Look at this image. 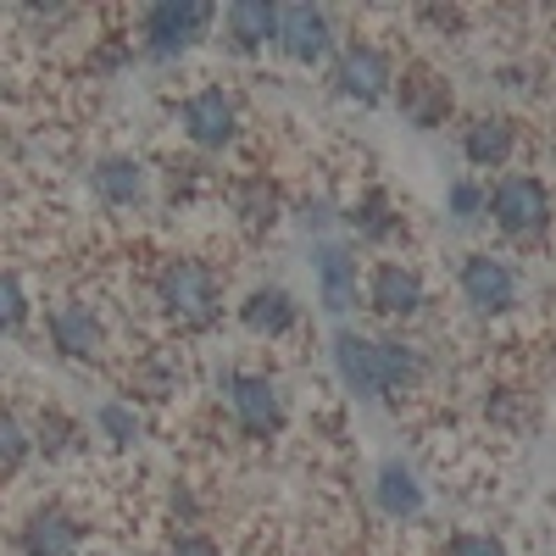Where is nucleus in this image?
I'll return each instance as SVG.
<instances>
[{
  "label": "nucleus",
  "mask_w": 556,
  "mask_h": 556,
  "mask_svg": "<svg viewBox=\"0 0 556 556\" xmlns=\"http://www.w3.org/2000/svg\"><path fill=\"white\" fill-rule=\"evenodd\" d=\"M156 301H162V312L178 323V329H190V334L212 329L217 312H223L217 278H212V267L195 262V256H173V262L162 267V278H156Z\"/></svg>",
  "instance_id": "nucleus-1"
},
{
  "label": "nucleus",
  "mask_w": 556,
  "mask_h": 556,
  "mask_svg": "<svg viewBox=\"0 0 556 556\" xmlns=\"http://www.w3.org/2000/svg\"><path fill=\"white\" fill-rule=\"evenodd\" d=\"M484 206H490L501 235H513V240H534V235H545V223H551V195H545V184L529 178V173L501 178Z\"/></svg>",
  "instance_id": "nucleus-2"
},
{
  "label": "nucleus",
  "mask_w": 556,
  "mask_h": 556,
  "mask_svg": "<svg viewBox=\"0 0 556 556\" xmlns=\"http://www.w3.org/2000/svg\"><path fill=\"white\" fill-rule=\"evenodd\" d=\"M206 23H212L206 0H178V7H151L146 17H139V34H146V51L156 62H173L206 34Z\"/></svg>",
  "instance_id": "nucleus-3"
},
{
  "label": "nucleus",
  "mask_w": 556,
  "mask_h": 556,
  "mask_svg": "<svg viewBox=\"0 0 556 556\" xmlns=\"http://www.w3.org/2000/svg\"><path fill=\"white\" fill-rule=\"evenodd\" d=\"M178 123H184V134H190L201 151H223L228 139L240 134V112H235V101H228L217 84L195 89V96L178 106Z\"/></svg>",
  "instance_id": "nucleus-4"
},
{
  "label": "nucleus",
  "mask_w": 556,
  "mask_h": 556,
  "mask_svg": "<svg viewBox=\"0 0 556 556\" xmlns=\"http://www.w3.org/2000/svg\"><path fill=\"white\" fill-rule=\"evenodd\" d=\"M278 51H285L290 62L312 67L334 51V28H329V12L317 7H278Z\"/></svg>",
  "instance_id": "nucleus-5"
},
{
  "label": "nucleus",
  "mask_w": 556,
  "mask_h": 556,
  "mask_svg": "<svg viewBox=\"0 0 556 556\" xmlns=\"http://www.w3.org/2000/svg\"><path fill=\"white\" fill-rule=\"evenodd\" d=\"M462 301H468L473 312H484V317L506 312V306L518 301L513 267H506L501 256H490V251H473L468 262H462Z\"/></svg>",
  "instance_id": "nucleus-6"
},
{
  "label": "nucleus",
  "mask_w": 556,
  "mask_h": 556,
  "mask_svg": "<svg viewBox=\"0 0 556 556\" xmlns=\"http://www.w3.org/2000/svg\"><path fill=\"white\" fill-rule=\"evenodd\" d=\"M223 395L235 406L245 434H273L285 424V395H278L262 374H223Z\"/></svg>",
  "instance_id": "nucleus-7"
},
{
  "label": "nucleus",
  "mask_w": 556,
  "mask_h": 556,
  "mask_svg": "<svg viewBox=\"0 0 556 556\" xmlns=\"http://www.w3.org/2000/svg\"><path fill=\"white\" fill-rule=\"evenodd\" d=\"M45 329H51V345L73 362H96L101 345H106V329H101V317L89 312L84 301H62L51 306V317H45Z\"/></svg>",
  "instance_id": "nucleus-8"
},
{
  "label": "nucleus",
  "mask_w": 556,
  "mask_h": 556,
  "mask_svg": "<svg viewBox=\"0 0 556 556\" xmlns=\"http://www.w3.org/2000/svg\"><path fill=\"white\" fill-rule=\"evenodd\" d=\"M390 56L384 51H374V45H356V51H345V62H340V73H334V84H340V96L345 101H356V106H379L384 96H390Z\"/></svg>",
  "instance_id": "nucleus-9"
},
{
  "label": "nucleus",
  "mask_w": 556,
  "mask_h": 556,
  "mask_svg": "<svg viewBox=\"0 0 556 556\" xmlns=\"http://www.w3.org/2000/svg\"><path fill=\"white\" fill-rule=\"evenodd\" d=\"M334 367H340V379L351 395H384L379 384V345L374 340H362V334H334Z\"/></svg>",
  "instance_id": "nucleus-10"
},
{
  "label": "nucleus",
  "mask_w": 556,
  "mask_h": 556,
  "mask_svg": "<svg viewBox=\"0 0 556 556\" xmlns=\"http://www.w3.org/2000/svg\"><path fill=\"white\" fill-rule=\"evenodd\" d=\"M78 518H67L62 506H45L23 529V556H78Z\"/></svg>",
  "instance_id": "nucleus-11"
},
{
  "label": "nucleus",
  "mask_w": 556,
  "mask_h": 556,
  "mask_svg": "<svg viewBox=\"0 0 556 556\" xmlns=\"http://www.w3.org/2000/svg\"><path fill=\"white\" fill-rule=\"evenodd\" d=\"M367 295H374V306L384 317H412L417 306H424V278H417L412 267H401V262H384L374 273V285H367Z\"/></svg>",
  "instance_id": "nucleus-12"
},
{
  "label": "nucleus",
  "mask_w": 556,
  "mask_h": 556,
  "mask_svg": "<svg viewBox=\"0 0 556 556\" xmlns=\"http://www.w3.org/2000/svg\"><path fill=\"white\" fill-rule=\"evenodd\" d=\"M240 323H245L251 334H267V340L290 334V329H295V301H290V290H278V285L251 290L245 306H240Z\"/></svg>",
  "instance_id": "nucleus-13"
},
{
  "label": "nucleus",
  "mask_w": 556,
  "mask_h": 556,
  "mask_svg": "<svg viewBox=\"0 0 556 556\" xmlns=\"http://www.w3.org/2000/svg\"><path fill=\"white\" fill-rule=\"evenodd\" d=\"M401 112H406L417 128H440L445 112H451V89H445V78H434V73H412V78H401Z\"/></svg>",
  "instance_id": "nucleus-14"
},
{
  "label": "nucleus",
  "mask_w": 556,
  "mask_h": 556,
  "mask_svg": "<svg viewBox=\"0 0 556 556\" xmlns=\"http://www.w3.org/2000/svg\"><path fill=\"white\" fill-rule=\"evenodd\" d=\"M317 285H323V306L345 312L356 301V256L345 245H323L317 251Z\"/></svg>",
  "instance_id": "nucleus-15"
},
{
  "label": "nucleus",
  "mask_w": 556,
  "mask_h": 556,
  "mask_svg": "<svg viewBox=\"0 0 556 556\" xmlns=\"http://www.w3.org/2000/svg\"><path fill=\"white\" fill-rule=\"evenodd\" d=\"M89 184H96V195L106 206H134L139 195H146V167H139L134 156H106L96 173H89Z\"/></svg>",
  "instance_id": "nucleus-16"
},
{
  "label": "nucleus",
  "mask_w": 556,
  "mask_h": 556,
  "mask_svg": "<svg viewBox=\"0 0 556 556\" xmlns=\"http://www.w3.org/2000/svg\"><path fill=\"white\" fill-rule=\"evenodd\" d=\"M228 23V39L240 45V51H256V45H267L278 34V7H267V0H235V7L223 12Z\"/></svg>",
  "instance_id": "nucleus-17"
},
{
  "label": "nucleus",
  "mask_w": 556,
  "mask_h": 556,
  "mask_svg": "<svg viewBox=\"0 0 556 556\" xmlns=\"http://www.w3.org/2000/svg\"><path fill=\"white\" fill-rule=\"evenodd\" d=\"M462 156H468L473 167H501L506 156H513V123L506 117L468 123V134H462Z\"/></svg>",
  "instance_id": "nucleus-18"
},
{
  "label": "nucleus",
  "mask_w": 556,
  "mask_h": 556,
  "mask_svg": "<svg viewBox=\"0 0 556 556\" xmlns=\"http://www.w3.org/2000/svg\"><path fill=\"white\" fill-rule=\"evenodd\" d=\"M379 345V384H384V395H401V390H412L417 379H424V356H417L412 345H401V340H374Z\"/></svg>",
  "instance_id": "nucleus-19"
},
{
  "label": "nucleus",
  "mask_w": 556,
  "mask_h": 556,
  "mask_svg": "<svg viewBox=\"0 0 556 556\" xmlns=\"http://www.w3.org/2000/svg\"><path fill=\"white\" fill-rule=\"evenodd\" d=\"M379 506L390 518H412V513H424V490H417V479L406 473V468H390L379 473Z\"/></svg>",
  "instance_id": "nucleus-20"
},
{
  "label": "nucleus",
  "mask_w": 556,
  "mask_h": 556,
  "mask_svg": "<svg viewBox=\"0 0 556 556\" xmlns=\"http://www.w3.org/2000/svg\"><path fill=\"white\" fill-rule=\"evenodd\" d=\"M278 206H285V201H278V190H273L267 178H251L245 190H240V217H245V228H273V223H278Z\"/></svg>",
  "instance_id": "nucleus-21"
},
{
  "label": "nucleus",
  "mask_w": 556,
  "mask_h": 556,
  "mask_svg": "<svg viewBox=\"0 0 556 556\" xmlns=\"http://www.w3.org/2000/svg\"><path fill=\"white\" fill-rule=\"evenodd\" d=\"M96 429L112 440V445H134L139 440V412L128 401H101L96 406Z\"/></svg>",
  "instance_id": "nucleus-22"
},
{
  "label": "nucleus",
  "mask_w": 556,
  "mask_h": 556,
  "mask_svg": "<svg viewBox=\"0 0 556 556\" xmlns=\"http://www.w3.org/2000/svg\"><path fill=\"white\" fill-rule=\"evenodd\" d=\"M345 223L356 228V235H367V240H390V235H395V217H390L384 195H367L362 206H351V212H345Z\"/></svg>",
  "instance_id": "nucleus-23"
},
{
  "label": "nucleus",
  "mask_w": 556,
  "mask_h": 556,
  "mask_svg": "<svg viewBox=\"0 0 556 556\" xmlns=\"http://www.w3.org/2000/svg\"><path fill=\"white\" fill-rule=\"evenodd\" d=\"M28 445H34V434L17 424L12 412H0V473H17L28 462Z\"/></svg>",
  "instance_id": "nucleus-24"
},
{
  "label": "nucleus",
  "mask_w": 556,
  "mask_h": 556,
  "mask_svg": "<svg viewBox=\"0 0 556 556\" xmlns=\"http://www.w3.org/2000/svg\"><path fill=\"white\" fill-rule=\"evenodd\" d=\"M23 317H28V295L12 273H0V334H17L23 329Z\"/></svg>",
  "instance_id": "nucleus-25"
},
{
  "label": "nucleus",
  "mask_w": 556,
  "mask_h": 556,
  "mask_svg": "<svg viewBox=\"0 0 556 556\" xmlns=\"http://www.w3.org/2000/svg\"><path fill=\"white\" fill-rule=\"evenodd\" d=\"M39 445H45V456H67V451L78 445V429L67 424L62 412H45V417H39Z\"/></svg>",
  "instance_id": "nucleus-26"
},
{
  "label": "nucleus",
  "mask_w": 556,
  "mask_h": 556,
  "mask_svg": "<svg viewBox=\"0 0 556 556\" xmlns=\"http://www.w3.org/2000/svg\"><path fill=\"white\" fill-rule=\"evenodd\" d=\"M484 212V190H479V184H468V178H456L451 184V217L456 223H473Z\"/></svg>",
  "instance_id": "nucleus-27"
},
{
  "label": "nucleus",
  "mask_w": 556,
  "mask_h": 556,
  "mask_svg": "<svg viewBox=\"0 0 556 556\" xmlns=\"http://www.w3.org/2000/svg\"><path fill=\"white\" fill-rule=\"evenodd\" d=\"M139 390H146V395H167V390H178V367H167V362H146V367H139Z\"/></svg>",
  "instance_id": "nucleus-28"
},
{
  "label": "nucleus",
  "mask_w": 556,
  "mask_h": 556,
  "mask_svg": "<svg viewBox=\"0 0 556 556\" xmlns=\"http://www.w3.org/2000/svg\"><path fill=\"white\" fill-rule=\"evenodd\" d=\"M451 556H506V545L490 540V534H456L451 540Z\"/></svg>",
  "instance_id": "nucleus-29"
},
{
  "label": "nucleus",
  "mask_w": 556,
  "mask_h": 556,
  "mask_svg": "<svg viewBox=\"0 0 556 556\" xmlns=\"http://www.w3.org/2000/svg\"><path fill=\"white\" fill-rule=\"evenodd\" d=\"M167 556H217V545H212L206 534H184V540H178Z\"/></svg>",
  "instance_id": "nucleus-30"
},
{
  "label": "nucleus",
  "mask_w": 556,
  "mask_h": 556,
  "mask_svg": "<svg viewBox=\"0 0 556 556\" xmlns=\"http://www.w3.org/2000/svg\"><path fill=\"white\" fill-rule=\"evenodd\" d=\"M301 217H306V228H317V235H323V228H329V223H334V217H329V206H323V201H317V206H306Z\"/></svg>",
  "instance_id": "nucleus-31"
}]
</instances>
